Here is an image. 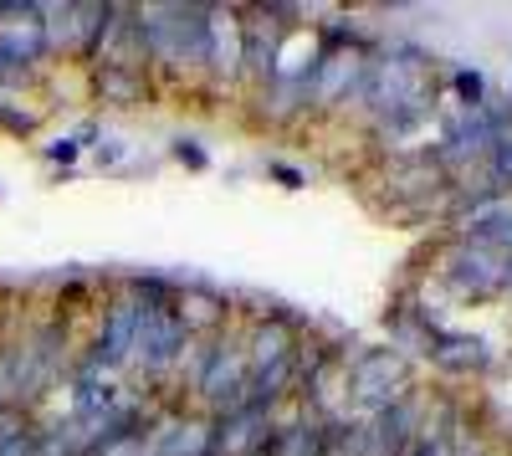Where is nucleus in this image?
Masks as SVG:
<instances>
[{
  "mask_svg": "<svg viewBox=\"0 0 512 456\" xmlns=\"http://www.w3.org/2000/svg\"><path fill=\"white\" fill-rule=\"evenodd\" d=\"M175 318L185 323L190 339H216L226 328V318H231V308H226V298L205 293V287H180L175 293Z\"/></svg>",
  "mask_w": 512,
  "mask_h": 456,
  "instance_id": "7",
  "label": "nucleus"
},
{
  "mask_svg": "<svg viewBox=\"0 0 512 456\" xmlns=\"http://www.w3.org/2000/svg\"><path fill=\"white\" fill-rule=\"evenodd\" d=\"M205 67L216 77H241V21L236 11H210V57Z\"/></svg>",
  "mask_w": 512,
  "mask_h": 456,
  "instance_id": "8",
  "label": "nucleus"
},
{
  "mask_svg": "<svg viewBox=\"0 0 512 456\" xmlns=\"http://www.w3.org/2000/svg\"><path fill=\"white\" fill-rule=\"evenodd\" d=\"M246 380H251V369H246L241 339L216 334L200 349V359H195V395L210 410V421H226V416H236V410L246 405Z\"/></svg>",
  "mask_w": 512,
  "mask_h": 456,
  "instance_id": "1",
  "label": "nucleus"
},
{
  "mask_svg": "<svg viewBox=\"0 0 512 456\" xmlns=\"http://www.w3.org/2000/svg\"><path fill=\"white\" fill-rule=\"evenodd\" d=\"M456 236L472 241V246H487V252L512 257V195H487V200L461 205L456 211Z\"/></svg>",
  "mask_w": 512,
  "mask_h": 456,
  "instance_id": "5",
  "label": "nucleus"
},
{
  "mask_svg": "<svg viewBox=\"0 0 512 456\" xmlns=\"http://www.w3.org/2000/svg\"><path fill=\"white\" fill-rule=\"evenodd\" d=\"M77 149H82L77 139H52V144H47V149H41V154H47L52 164H72V159H77Z\"/></svg>",
  "mask_w": 512,
  "mask_h": 456,
  "instance_id": "15",
  "label": "nucleus"
},
{
  "mask_svg": "<svg viewBox=\"0 0 512 456\" xmlns=\"http://www.w3.org/2000/svg\"><path fill=\"white\" fill-rule=\"evenodd\" d=\"M431 359L441 369L466 375V369H487V344L482 339H466V334H431Z\"/></svg>",
  "mask_w": 512,
  "mask_h": 456,
  "instance_id": "9",
  "label": "nucleus"
},
{
  "mask_svg": "<svg viewBox=\"0 0 512 456\" xmlns=\"http://www.w3.org/2000/svg\"><path fill=\"white\" fill-rule=\"evenodd\" d=\"M134 313H139V308H134V293L108 303L103 328H98L88 359H82V369H123L128 359H134Z\"/></svg>",
  "mask_w": 512,
  "mask_h": 456,
  "instance_id": "6",
  "label": "nucleus"
},
{
  "mask_svg": "<svg viewBox=\"0 0 512 456\" xmlns=\"http://www.w3.org/2000/svg\"><path fill=\"white\" fill-rule=\"evenodd\" d=\"M98 98L103 103H144V67H118V62H103L98 72Z\"/></svg>",
  "mask_w": 512,
  "mask_h": 456,
  "instance_id": "10",
  "label": "nucleus"
},
{
  "mask_svg": "<svg viewBox=\"0 0 512 456\" xmlns=\"http://www.w3.org/2000/svg\"><path fill=\"white\" fill-rule=\"evenodd\" d=\"M487 170L497 175V185H502V190H512V139H502V144L487 154Z\"/></svg>",
  "mask_w": 512,
  "mask_h": 456,
  "instance_id": "13",
  "label": "nucleus"
},
{
  "mask_svg": "<svg viewBox=\"0 0 512 456\" xmlns=\"http://www.w3.org/2000/svg\"><path fill=\"white\" fill-rule=\"evenodd\" d=\"M267 175H272L282 190H303V185H308V175L292 170V164H282V159H267Z\"/></svg>",
  "mask_w": 512,
  "mask_h": 456,
  "instance_id": "14",
  "label": "nucleus"
},
{
  "mask_svg": "<svg viewBox=\"0 0 512 456\" xmlns=\"http://www.w3.org/2000/svg\"><path fill=\"white\" fill-rule=\"evenodd\" d=\"M451 88H456V98H461L466 113L487 108V77H482L477 67H456V72H451Z\"/></svg>",
  "mask_w": 512,
  "mask_h": 456,
  "instance_id": "11",
  "label": "nucleus"
},
{
  "mask_svg": "<svg viewBox=\"0 0 512 456\" xmlns=\"http://www.w3.org/2000/svg\"><path fill=\"white\" fill-rule=\"evenodd\" d=\"M441 282L451 287L456 298H472V303H492L502 293H512V257L502 252H487V246H472V241H451L441 252Z\"/></svg>",
  "mask_w": 512,
  "mask_h": 456,
  "instance_id": "2",
  "label": "nucleus"
},
{
  "mask_svg": "<svg viewBox=\"0 0 512 456\" xmlns=\"http://www.w3.org/2000/svg\"><path fill=\"white\" fill-rule=\"evenodd\" d=\"M169 154H175V159L185 164V170H195V175H200V170H210V154L200 149V139H175V144H169Z\"/></svg>",
  "mask_w": 512,
  "mask_h": 456,
  "instance_id": "12",
  "label": "nucleus"
},
{
  "mask_svg": "<svg viewBox=\"0 0 512 456\" xmlns=\"http://www.w3.org/2000/svg\"><path fill=\"white\" fill-rule=\"evenodd\" d=\"M118 154H123V144H118V139H108V149H98V159H103V164H113Z\"/></svg>",
  "mask_w": 512,
  "mask_h": 456,
  "instance_id": "16",
  "label": "nucleus"
},
{
  "mask_svg": "<svg viewBox=\"0 0 512 456\" xmlns=\"http://www.w3.org/2000/svg\"><path fill=\"white\" fill-rule=\"evenodd\" d=\"M134 364L144 369L149 380H164L169 369L180 364L190 334H185V323L175 318V303H144L134 298Z\"/></svg>",
  "mask_w": 512,
  "mask_h": 456,
  "instance_id": "3",
  "label": "nucleus"
},
{
  "mask_svg": "<svg viewBox=\"0 0 512 456\" xmlns=\"http://www.w3.org/2000/svg\"><path fill=\"white\" fill-rule=\"evenodd\" d=\"M410 395V359L400 349H364L349 364V400L369 416H379L384 405H395Z\"/></svg>",
  "mask_w": 512,
  "mask_h": 456,
  "instance_id": "4",
  "label": "nucleus"
},
{
  "mask_svg": "<svg viewBox=\"0 0 512 456\" xmlns=\"http://www.w3.org/2000/svg\"><path fill=\"white\" fill-rule=\"evenodd\" d=\"M507 108H512V82H507Z\"/></svg>",
  "mask_w": 512,
  "mask_h": 456,
  "instance_id": "17",
  "label": "nucleus"
}]
</instances>
